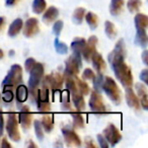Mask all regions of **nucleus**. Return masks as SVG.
Masks as SVG:
<instances>
[{
	"label": "nucleus",
	"instance_id": "obj_1",
	"mask_svg": "<svg viewBox=\"0 0 148 148\" xmlns=\"http://www.w3.org/2000/svg\"><path fill=\"white\" fill-rule=\"evenodd\" d=\"M125 56V53L117 49H114V51H112L109 54L108 60L113 68L114 73H115L118 80L122 83L123 86L130 87L133 84V75H132V71L130 67L124 61Z\"/></svg>",
	"mask_w": 148,
	"mask_h": 148
},
{
	"label": "nucleus",
	"instance_id": "obj_2",
	"mask_svg": "<svg viewBox=\"0 0 148 148\" xmlns=\"http://www.w3.org/2000/svg\"><path fill=\"white\" fill-rule=\"evenodd\" d=\"M44 77V65L42 63H37L29 71V93L32 95V97H36L37 95L38 86L41 84L42 79Z\"/></svg>",
	"mask_w": 148,
	"mask_h": 148
},
{
	"label": "nucleus",
	"instance_id": "obj_3",
	"mask_svg": "<svg viewBox=\"0 0 148 148\" xmlns=\"http://www.w3.org/2000/svg\"><path fill=\"white\" fill-rule=\"evenodd\" d=\"M103 90L106 92L110 99L113 101L115 105H120L122 101V93L120 88L118 87L116 81L112 77L108 76L103 78Z\"/></svg>",
	"mask_w": 148,
	"mask_h": 148
},
{
	"label": "nucleus",
	"instance_id": "obj_4",
	"mask_svg": "<svg viewBox=\"0 0 148 148\" xmlns=\"http://www.w3.org/2000/svg\"><path fill=\"white\" fill-rule=\"evenodd\" d=\"M23 81V69L18 64H13L10 67L8 74L2 81V87L14 89Z\"/></svg>",
	"mask_w": 148,
	"mask_h": 148
},
{
	"label": "nucleus",
	"instance_id": "obj_5",
	"mask_svg": "<svg viewBox=\"0 0 148 148\" xmlns=\"http://www.w3.org/2000/svg\"><path fill=\"white\" fill-rule=\"evenodd\" d=\"M5 128H6V132L8 134V137L12 141L17 142L21 140V134H19L18 131V121H17L16 114L15 113L11 112V113L8 114Z\"/></svg>",
	"mask_w": 148,
	"mask_h": 148
},
{
	"label": "nucleus",
	"instance_id": "obj_6",
	"mask_svg": "<svg viewBox=\"0 0 148 148\" xmlns=\"http://www.w3.org/2000/svg\"><path fill=\"white\" fill-rule=\"evenodd\" d=\"M63 82L64 77L59 72H54V73L43 77V87L47 89H52L53 91H57L61 89Z\"/></svg>",
	"mask_w": 148,
	"mask_h": 148
},
{
	"label": "nucleus",
	"instance_id": "obj_7",
	"mask_svg": "<svg viewBox=\"0 0 148 148\" xmlns=\"http://www.w3.org/2000/svg\"><path fill=\"white\" fill-rule=\"evenodd\" d=\"M81 65V54L73 52V54L65 61V73L75 76L79 73Z\"/></svg>",
	"mask_w": 148,
	"mask_h": 148
},
{
	"label": "nucleus",
	"instance_id": "obj_8",
	"mask_svg": "<svg viewBox=\"0 0 148 148\" xmlns=\"http://www.w3.org/2000/svg\"><path fill=\"white\" fill-rule=\"evenodd\" d=\"M89 108H90V111L95 114L101 115V114L108 113L101 92H97L95 89L91 91L90 99H89Z\"/></svg>",
	"mask_w": 148,
	"mask_h": 148
},
{
	"label": "nucleus",
	"instance_id": "obj_9",
	"mask_svg": "<svg viewBox=\"0 0 148 148\" xmlns=\"http://www.w3.org/2000/svg\"><path fill=\"white\" fill-rule=\"evenodd\" d=\"M36 101H37L38 110L41 113H49L51 111V105L49 101V89L43 87L40 90H37Z\"/></svg>",
	"mask_w": 148,
	"mask_h": 148
},
{
	"label": "nucleus",
	"instance_id": "obj_10",
	"mask_svg": "<svg viewBox=\"0 0 148 148\" xmlns=\"http://www.w3.org/2000/svg\"><path fill=\"white\" fill-rule=\"evenodd\" d=\"M103 136H105L108 143H110L112 146H115L122 139L121 133L114 124H109L106 127V129L103 130Z\"/></svg>",
	"mask_w": 148,
	"mask_h": 148
},
{
	"label": "nucleus",
	"instance_id": "obj_11",
	"mask_svg": "<svg viewBox=\"0 0 148 148\" xmlns=\"http://www.w3.org/2000/svg\"><path fill=\"white\" fill-rule=\"evenodd\" d=\"M99 43V40L95 36H91L88 38V40L85 43V46L83 48L82 52H81V57L86 62H90L91 57L93 54L97 52V45Z\"/></svg>",
	"mask_w": 148,
	"mask_h": 148
},
{
	"label": "nucleus",
	"instance_id": "obj_12",
	"mask_svg": "<svg viewBox=\"0 0 148 148\" xmlns=\"http://www.w3.org/2000/svg\"><path fill=\"white\" fill-rule=\"evenodd\" d=\"M62 134H63L64 140L68 146H81V139L78 135L72 129L68 127H64L62 129Z\"/></svg>",
	"mask_w": 148,
	"mask_h": 148
},
{
	"label": "nucleus",
	"instance_id": "obj_13",
	"mask_svg": "<svg viewBox=\"0 0 148 148\" xmlns=\"http://www.w3.org/2000/svg\"><path fill=\"white\" fill-rule=\"evenodd\" d=\"M32 113L29 111V108L27 106H23L18 113V119H19V124H21L23 130L27 131L31 128L32 125Z\"/></svg>",
	"mask_w": 148,
	"mask_h": 148
},
{
	"label": "nucleus",
	"instance_id": "obj_14",
	"mask_svg": "<svg viewBox=\"0 0 148 148\" xmlns=\"http://www.w3.org/2000/svg\"><path fill=\"white\" fill-rule=\"evenodd\" d=\"M23 27V35L27 38H32L34 36H36L37 34H39L40 32V27H39V21L35 17L29 18L25 23Z\"/></svg>",
	"mask_w": 148,
	"mask_h": 148
},
{
	"label": "nucleus",
	"instance_id": "obj_15",
	"mask_svg": "<svg viewBox=\"0 0 148 148\" xmlns=\"http://www.w3.org/2000/svg\"><path fill=\"white\" fill-rule=\"evenodd\" d=\"M125 97H126V101H127L128 106H129L130 108L136 110V111H139L140 110L139 97H137V95L135 93V91L131 88V86L126 87Z\"/></svg>",
	"mask_w": 148,
	"mask_h": 148
},
{
	"label": "nucleus",
	"instance_id": "obj_16",
	"mask_svg": "<svg viewBox=\"0 0 148 148\" xmlns=\"http://www.w3.org/2000/svg\"><path fill=\"white\" fill-rule=\"evenodd\" d=\"M135 88L137 91V97H139L140 106L143 108L144 110H148V95H147V88H146L145 84L143 83H136Z\"/></svg>",
	"mask_w": 148,
	"mask_h": 148
},
{
	"label": "nucleus",
	"instance_id": "obj_17",
	"mask_svg": "<svg viewBox=\"0 0 148 148\" xmlns=\"http://www.w3.org/2000/svg\"><path fill=\"white\" fill-rule=\"evenodd\" d=\"M90 61L92 62L93 68H95V70L97 73H103L106 70V68H107V64H106L103 56H101V54L97 53V52H95L93 54Z\"/></svg>",
	"mask_w": 148,
	"mask_h": 148
},
{
	"label": "nucleus",
	"instance_id": "obj_18",
	"mask_svg": "<svg viewBox=\"0 0 148 148\" xmlns=\"http://www.w3.org/2000/svg\"><path fill=\"white\" fill-rule=\"evenodd\" d=\"M135 43H136V45L140 46L141 48H146L147 43H148L146 29H136Z\"/></svg>",
	"mask_w": 148,
	"mask_h": 148
},
{
	"label": "nucleus",
	"instance_id": "obj_19",
	"mask_svg": "<svg viewBox=\"0 0 148 148\" xmlns=\"http://www.w3.org/2000/svg\"><path fill=\"white\" fill-rule=\"evenodd\" d=\"M29 97V88L23 84H18L16 86V103L17 106H21L27 101Z\"/></svg>",
	"mask_w": 148,
	"mask_h": 148
},
{
	"label": "nucleus",
	"instance_id": "obj_20",
	"mask_svg": "<svg viewBox=\"0 0 148 148\" xmlns=\"http://www.w3.org/2000/svg\"><path fill=\"white\" fill-rule=\"evenodd\" d=\"M72 97V101H73L75 109L77 110V112H82L85 110V101L83 99V95H81L79 91H75V92L71 93Z\"/></svg>",
	"mask_w": 148,
	"mask_h": 148
},
{
	"label": "nucleus",
	"instance_id": "obj_21",
	"mask_svg": "<svg viewBox=\"0 0 148 148\" xmlns=\"http://www.w3.org/2000/svg\"><path fill=\"white\" fill-rule=\"evenodd\" d=\"M58 15H59V10H58L55 6H50L49 8L45 11V13H44L43 21L45 23L49 25V23H53L54 21H56Z\"/></svg>",
	"mask_w": 148,
	"mask_h": 148
},
{
	"label": "nucleus",
	"instance_id": "obj_22",
	"mask_svg": "<svg viewBox=\"0 0 148 148\" xmlns=\"http://www.w3.org/2000/svg\"><path fill=\"white\" fill-rule=\"evenodd\" d=\"M124 3H125V0H111L110 13L113 16H118L123 10Z\"/></svg>",
	"mask_w": 148,
	"mask_h": 148
},
{
	"label": "nucleus",
	"instance_id": "obj_23",
	"mask_svg": "<svg viewBox=\"0 0 148 148\" xmlns=\"http://www.w3.org/2000/svg\"><path fill=\"white\" fill-rule=\"evenodd\" d=\"M63 77H64V80H65L66 89L69 91V93H73V92H75V91H78L74 76H72V75H70V74L64 72Z\"/></svg>",
	"mask_w": 148,
	"mask_h": 148
},
{
	"label": "nucleus",
	"instance_id": "obj_24",
	"mask_svg": "<svg viewBox=\"0 0 148 148\" xmlns=\"http://www.w3.org/2000/svg\"><path fill=\"white\" fill-rule=\"evenodd\" d=\"M23 23L21 21V18H16L11 23V25H9L8 29V36L9 37H15L18 35V33L23 29Z\"/></svg>",
	"mask_w": 148,
	"mask_h": 148
},
{
	"label": "nucleus",
	"instance_id": "obj_25",
	"mask_svg": "<svg viewBox=\"0 0 148 148\" xmlns=\"http://www.w3.org/2000/svg\"><path fill=\"white\" fill-rule=\"evenodd\" d=\"M136 29H146L148 27V17L143 13H137L134 17Z\"/></svg>",
	"mask_w": 148,
	"mask_h": 148
},
{
	"label": "nucleus",
	"instance_id": "obj_26",
	"mask_svg": "<svg viewBox=\"0 0 148 148\" xmlns=\"http://www.w3.org/2000/svg\"><path fill=\"white\" fill-rule=\"evenodd\" d=\"M41 124H42V126H43L44 129H45V131L48 132V133H50L54 128V117H53V115L47 114V115L43 116Z\"/></svg>",
	"mask_w": 148,
	"mask_h": 148
},
{
	"label": "nucleus",
	"instance_id": "obj_27",
	"mask_svg": "<svg viewBox=\"0 0 148 148\" xmlns=\"http://www.w3.org/2000/svg\"><path fill=\"white\" fill-rule=\"evenodd\" d=\"M70 115L73 120V127L75 129H82L84 127V120L80 112H71Z\"/></svg>",
	"mask_w": 148,
	"mask_h": 148
},
{
	"label": "nucleus",
	"instance_id": "obj_28",
	"mask_svg": "<svg viewBox=\"0 0 148 148\" xmlns=\"http://www.w3.org/2000/svg\"><path fill=\"white\" fill-rule=\"evenodd\" d=\"M85 43H86V41H85V39H83V38H75V39L72 41L70 48H71L72 51L75 52V53L81 54V52H82L83 48H84V46H85Z\"/></svg>",
	"mask_w": 148,
	"mask_h": 148
},
{
	"label": "nucleus",
	"instance_id": "obj_29",
	"mask_svg": "<svg viewBox=\"0 0 148 148\" xmlns=\"http://www.w3.org/2000/svg\"><path fill=\"white\" fill-rule=\"evenodd\" d=\"M84 16H85V9L83 7H77L74 10L73 14H72V21L75 25H81Z\"/></svg>",
	"mask_w": 148,
	"mask_h": 148
},
{
	"label": "nucleus",
	"instance_id": "obj_30",
	"mask_svg": "<svg viewBox=\"0 0 148 148\" xmlns=\"http://www.w3.org/2000/svg\"><path fill=\"white\" fill-rule=\"evenodd\" d=\"M75 82H76V86H77V89L78 91L81 93L82 95H87L89 92H90V88H89V85L87 84L86 82H84L83 80L81 79H78L77 76L75 75Z\"/></svg>",
	"mask_w": 148,
	"mask_h": 148
},
{
	"label": "nucleus",
	"instance_id": "obj_31",
	"mask_svg": "<svg viewBox=\"0 0 148 148\" xmlns=\"http://www.w3.org/2000/svg\"><path fill=\"white\" fill-rule=\"evenodd\" d=\"M105 32H106V35L109 39L113 40L116 38L117 36V29H116V27L112 21H107L105 23Z\"/></svg>",
	"mask_w": 148,
	"mask_h": 148
},
{
	"label": "nucleus",
	"instance_id": "obj_32",
	"mask_svg": "<svg viewBox=\"0 0 148 148\" xmlns=\"http://www.w3.org/2000/svg\"><path fill=\"white\" fill-rule=\"evenodd\" d=\"M86 23H88V25L90 27L91 29H95L99 25V17L95 13L93 12H87L84 16Z\"/></svg>",
	"mask_w": 148,
	"mask_h": 148
},
{
	"label": "nucleus",
	"instance_id": "obj_33",
	"mask_svg": "<svg viewBox=\"0 0 148 148\" xmlns=\"http://www.w3.org/2000/svg\"><path fill=\"white\" fill-rule=\"evenodd\" d=\"M46 5H47V3L45 0H34L33 11L37 14H40L46 9Z\"/></svg>",
	"mask_w": 148,
	"mask_h": 148
},
{
	"label": "nucleus",
	"instance_id": "obj_34",
	"mask_svg": "<svg viewBox=\"0 0 148 148\" xmlns=\"http://www.w3.org/2000/svg\"><path fill=\"white\" fill-rule=\"evenodd\" d=\"M103 78H105V77L103 76V74L99 73L97 75H95V78L92 79L93 80V88H95V90L97 91V92H101V90H103Z\"/></svg>",
	"mask_w": 148,
	"mask_h": 148
},
{
	"label": "nucleus",
	"instance_id": "obj_35",
	"mask_svg": "<svg viewBox=\"0 0 148 148\" xmlns=\"http://www.w3.org/2000/svg\"><path fill=\"white\" fill-rule=\"evenodd\" d=\"M2 99L5 103H11L14 97V93H13L12 88H8V87H4L2 92Z\"/></svg>",
	"mask_w": 148,
	"mask_h": 148
},
{
	"label": "nucleus",
	"instance_id": "obj_36",
	"mask_svg": "<svg viewBox=\"0 0 148 148\" xmlns=\"http://www.w3.org/2000/svg\"><path fill=\"white\" fill-rule=\"evenodd\" d=\"M142 5L141 0H129L127 2V7L130 12H136L139 10V8Z\"/></svg>",
	"mask_w": 148,
	"mask_h": 148
},
{
	"label": "nucleus",
	"instance_id": "obj_37",
	"mask_svg": "<svg viewBox=\"0 0 148 148\" xmlns=\"http://www.w3.org/2000/svg\"><path fill=\"white\" fill-rule=\"evenodd\" d=\"M54 46H55V49H56V51H57V53L62 54V55H64V54H67V52H68L67 45H65L64 43L60 42L59 40H58V38H56V39H55Z\"/></svg>",
	"mask_w": 148,
	"mask_h": 148
},
{
	"label": "nucleus",
	"instance_id": "obj_38",
	"mask_svg": "<svg viewBox=\"0 0 148 148\" xmlns=\"http://www.w3.org/2000/svg\"><path fill=\"white\" fill-rule=\"evenodd\" d=\"M62 108H63L65 111H70L71 110V105H70V101H69V91L66 90L62 93Z\"/></svg>",
	"mask_w": 148,
	"mask_h": 148
},
{
	"label": "nucleus",
	"instance_id": "obj_39",
	"mask_svg": "<svg viewBox=\"0 0 148 148\" xmlns=\"http://www.w3.org/2000/svg\"><path fill=\"white\" fill-rule=\"evenodd\" d=\"M34 126H35V132H36V136L39 140H43L44 139V132H43V126H42L41 122L39 120H36L35 123H34Z\"/></svg>",
	"mask_w": 148,
	"mask_h": 148
},
{
	"label": "nucleus",
	"instance_id": "obj_40",
	"mask_svg": "<svg viewBox=\"0 0 148 148\" xmlns=\"http://www.w3.org/2000/svg\"><path fill=\"white\" fill-rule=\"evenodd\" d=\"M63 27H64V23L62 21H56V23H54V25H53L54 35L58 37V36L61 34V31H62V29H63Z\"/></svg>",
	"mask_w": 148,
	"mask_h": 148
},
{
	"label": "nucleus",
	"instance_id": "obj_41",
	"mask_svg": "<svg viewBox=\"0 0 148 148\" xmlns=\"http://www.w3.org/2000/svg\"><path fill=\"white\" fill-rule=\"evenodd\" d=\"M95 72H93L90 68H86L82 73V78L83 79H88V80H91V79L95 78Z\"/></svg>",
	"mask_w": 148,
	"mask_h": 148
},
{
	"label": "nucleus",
	"instance_id": "obj_42",
	"mask_svg": "<svg viewBox=\"0 0 148 148\" xmlns=\"http://www.w3.org/2000/svg\"><path fill=\"white\" fill-rule=\"evenodd\" d=\"M97 141H99V146H101V148H108L109 147V143H108V141L106 140L105 136L101 135V134H97Z\"/></svg>",
	"mask_w": 148,
	"mask_h": 148
},
{
	"label": "nucleus",
	"instance_id": "obj_43",
	"mask_svg": "<svg viewBox=\"0 0 148 148\" xmlns=\"http://www.w3.org/2000/svg\"><path fill=\"white\" fill-rule=\"evenodd\" d=\"M36 64V61L34 58H27V60H25V71L29 72L31 71V69L34 67V65Z\"/></svg>",
	"mask_w": 148,
	"mask_h": 148
},
{
	"label": "nucleus",
	"instance_id": "obj_44",
	"mask_svg": "<svg viewBox=\"0 0 148 148\" xmlns=\"http://www.w3.org/2000/svg\"><path fill=\"white\" fill-rule=\"evenodd\" d=\"M140 79L144 82V84H148V70L143 69L140 73Z\"/></svg>",
	"mask_w": 148,
	"mask_h": 148
},
{
	"label": "nucleus",
	"instance_id": "obj_45",
	"mask_svg": "<svg viewBox=\"0 0 148 148\" xmlns=\"http://www.w3.org/2000/svg\"><path fill=\"white\" fill-rule=\"evenodd\" d=\"M4 130V119H3V113H0V138L3 135Z\"/></svg>",
	"mask_w": 148,
	"mask_h": 148
},
{
	"label": "nucleus",
	"instance_id": "obj_46",
	"mask_svg": "<svg viewBox=\"0 0 148 148\" xmlns=\"http://www.w3.org/2000/svg\"><path fill=\"white\" fill-rule=\"evenodd\" d=\"M142 61L145 64L146 66L148 65V51L147 50H144L143 53H142Z\"/></svg>",
	"mask_w": 148,
	"mask_h": 148
},
{
	"label": "nucleus",
	"instance_id": "obj_47",
	"mask_svg": "<svg viewBox=\"0 0 148 148\" xmlns=\"http://www.w3.org/2000/svg\"><path fill=\"white\" fill-rule=\"evenodd\" d=\"M85 145L87 146V147H97V145H95V143H93V141H92V139H88L87 138L86 140H85Z\"/></svg>",
	"mask_w": 148,
	"mask_h": 148
},
{
	"label": "nucleus",
	"instance_id": "obj_48",
	"mask_svg": "<svg viewBox=\"0 0 148 148\" xmlns=\"http://www.w3.org/2000/svg\"><path fill=\"white\" fill-rule=\"evenodd\" d=\"M1 147L4 148V147H7V148H11V145L10 143H8L6 138H3L2 139V143H1Z\"/></svg>",
	"mask_w": 148,
	"mask_h": 148
},
{
	"label": "nucleus",
	"instance_id": "obj_49",
	"mask_svg": "<svg viewBox=\"0 0 148 148\" xmlns=\"http://www.w3.org/2000/svg\"><path fill=\"white\" fill-rule=\"evenodd\" d=\"M18 1L19 0H5V4H6L7 6H13V5L16 4Z\"/></svg>",
	"mask_w": 148,
	"mask_h": 148
},
{
	"label": "nucleus",
	"instance_id": "obj_50",
	"mask_svg": "<svg viewBox=\"0 0 148 148\" xmlns=\"http://www.w3.org/2000/svg\"><path fill=\"white\" fill-rule=\"evenodd\" d=\"M4 23H5V19L4 17H1L0 16V31L3 29V27H4Z\"/></svg>",
	"mask_w": 148,
	"mask_h": 148
},
{
	"label": "nucleus",
	"instance_id": "obj_51",
	"mask_svg": "<svg viewBox=\"0 0 148 148\" xmlns=\"http://www.w3.org/2000/svg\"><path fill=\"white\" fill-rule=\"evenodd\" d=\"M27 147H37V145H36L35 143H33V141H29V144L27 145Z\"/></svg>",
	"mask_w": 148,
	"mask_h": 148
},
{
	"label": "nucleus",
	"instance_id": "obj_52",
	"mask_svg": "<svg viewBox=\"0 0 148 148\" xmlns=\"http://www.w3.org/2000/svg\"><path fill=\"white\" fill-rule=\"evenodd\" d=\"M3 56H4V53H3V51L1 49H0V59H2Z\"/></svg>",
	"mask_w": 148,
	"mask_h": 148
},
{
	"label": "nucleus",
	"instance_id": "obj_53",
	"mask_svg": "<svg viewBox=\"0 0 148 148\" xmlns=\"http://www.w3.org/2000/svg\"><path fill=\"white\" fill-rule=\"evenodd\" d=\"M1 101H2V97H1V95H0V103H1Z\"/></svg>",
	"mask_w": 148,
	"mask_h": 148
},
{
	"label": "nucleus",
	"instance_id": "obj_54",
	"mask_svg": "<svg viewBox=\"0 0 148 148\" xmlns=\"http://www.w3.org/2000/svg\"><path fill=\"white\" fill-rule=\"evenodd\" d=\"M0 113H3V112H2V110H0Z\"/></svg>",
	"mask_w": 148,
	"mask_h": 148
}]
</instances>
